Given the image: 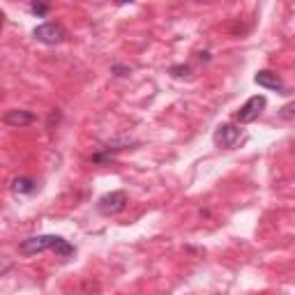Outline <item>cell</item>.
I'll return each mask as SVG.
<instances>
[{
	"label": "cell",
	"instance_id": "obj_7",
	"mask_svg": "<svg viewBox=\"0 0 295 295\" xmlns=\"http://www.w3.org/2000/svg\"><path fill=\"white\" fill-rule=\"evenodd\" d=\"M5 124L9 127H26V124L35 122V113L32 111H26V109H12L5 113Z\"/></svg>",
	"mask_w": 295,
	"mask_h": 295
},
{
	"label": "cell",
	"instance_id": "obj_8",
	"mask_svg": "<svg viewBox=\"0 0 295 295\" xmlns=\"http://www.w3.org/2000/svg\"><path fill=\"white\" fill-rule=\"evenodd\" d=\"M9 189L16 194H32L37 189V182L32 178H28V175H21V178H14L12 184H9Z\"/></svg>",
	"mask_w": 295,
	"mask_h": 295
},
{
	"label": "cell",
	"instance_id": "obj_11",
	"mask_svg": "<svg viewBox=\"0 0 295 295\" xmlns=\"http://www.w3.org/2000/svg\"><path fill=\"white\" fill-rule=\"evenodd\" d=\"M49 5H39V3H32L30 5V12L35 14V16H44V14H49Z\"/></svg>",
	"mask_w": 295,
	"mask_h": 295
},
{
	"label": "cell",
	"instance_id": "obj_9",
	"mask_svg": "<svg viewBox=\"0 0 295 295\" xmlns=\"http://www.w3.org/2000/svg\"><path fill=\"white\" fill-rule=\"evenodd\" d=\"M53 251L58 254L60 258H69V256H72V254H74V247H72V244L67 242V240L62 238V240H60V242H58V247L53 249Z\"/></svg>",
	"mask_w": 295,
	"mask_h": 295
},
{
	"label": "cell",
	"instance_id": "obj_4",
	"mask_svg": "<svg viewBox=\"0 0 295 295\" xmlns=\"http://www.w3.org/2000/svg\"><path fill=\"white\" fill-rule=\"evenodd\" d=\"M32 37L46 46H55L65 39V30L58 26V23H39V26L32 30Z\"/></svg>",
	"mask_w": 295,
	"mask_h": 295
},
{
	"label": "cell",
	"instance_id": "obj_1",
	"mask_svg": "<svg viewBox=\"0 0 295 295\" xmlns=\"http://www.w3.org/2000/svg\"><path fill=\"white\" fill-rule=\"evenodd\" d=\"M60 235H32V238H26L21 244H18V254L23 256H35V254H41L46 249H55L60 242Z\"/></svg>",
	"mask_w": 295,
	"mask_h": 295
},
{
	"label": "cell",
	"instance_id": "obj_5",
	"mask_svg": "<svg viewBox=\"0 0 295 295\" xmlns=\"http://www.w3.org/2000/svg\"><path fill=\"white\" fill-rule=\"evenodd\" d=\"M240 138V129L235 127V124H219V127L215 129V136H212V141L217 143L219 148H233L235 143H238Z\"/></svg>",
	"mask_w": 295,
	"mask_h": 295
},
{
	"label": "cell",
	"instance_id": "obj_2",
	"mask_svg": "<svg viewBox=\"0 0 295 295\" xmlns=\"http://www.w3.org/2000/svg\"><path fill=\"white\" fill-rule=\"evenodd\" d=\"M127 207V194L122 189L118 192H111V194H104V196L97 201V212L104 217H113V215H120V212Z\"/></svg>",
	"mask_w": 295,
	"mask_h": 295
},
{
	"label": "cell",
	"instance_id": "obj_13",
	"mask_svg": "<svg viewBox=\"0 0 295 295\" xmlns=\"http://www.w3.org/2000/svg\"><path fill=\"white\" fill-rule=\"evenodd\" d=\"M111 72H113L115 76H127L132 69H129V67H120V65H113V67H111Z\"/></svg>",
	"mask_w": 295,
	"mask_h": 295
},
{
	"label": "cell",
	"instance_id": "obj_12",
	"mask_svg": "<svg viewBox=\"0 0 295 295\" xmlns=\"http://www.w3.org/2000/svg\"><path fill=\"white\" fill-rule=\"evenodd\" d=\"M171 74H173V76H187V74H192V67H189V65H180V67H171Z\"/></svg>",
	"mask_w": 295,
	"mask_h": 295
},
{
	"label": "cell",
	"instance_id": "obj_3",
	"mask_svg": "<svg viewBox=\"0 0 295 295\" xmlns=\"http://www.w3.org/2000/svg\"><path fill=\"white\" fill-rule=\"evenodd\" d=\"M265 104H267V99H265L263 95H254V97H249V99L244 101L242 106H240L238 113H235V120H238L240 124H249V122H254V120H256L258 115L263 113Z\"/></svg>",
	"mask_w": 295,
	"mask_h": 295
},
{
	"label": "cell",
	"instance_id": "obj_10",
	"mask_svg": "<svg viewBox=\"0 0 295 295\" xmlns=\"http://www.w3.org/2000/svg\"><path fill=\"white\" fill-rule=\"evenodd\" d=\"M279 118L281 120H295V101L281 106V109H279Z\"/></svg>",
	"mask_w": 295,
	"mask_h": 295
},
{
	"label": "cell",
	"instance_id": "obj_6",
	"mask_svg": "<svg viewBox=\"0 0 295 295\" xmlns=\"http://www.w3.org/2000/svg\"><path fill=\"white\" fill-rule=\"evenodd\" d=\"M254 81H256V86L261 88H267V90H277V92H286V86L281 83V78L277 76L272 69H261V72L254 76Z\"/></svg>",
	"mask_w": 295,
	"mask_h": 295
}]
</instances>
